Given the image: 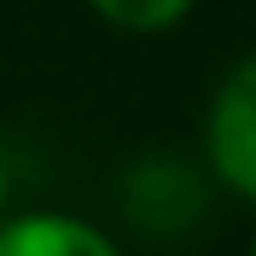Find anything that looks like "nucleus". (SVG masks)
Instances as JSON below:
<instances>
[{
    "label": "nucleus",
    "mask_w": 256,
    "mask_h": 256,
    "mask_svg": "<svg viewBox=\"0 0 256 256\" xmlns=\"http://www.w3.org/2000/svg\"><path fill=\"white\" fill-rule=\"evenodd\" d=\"M207 158L234 196L256 202V54L229 66L207 104Z\"/></svg>",
    "instance_id": "1"
},
{
    "label": "nucleus",
    "mask_w": 256,
    "mask_h": 256,
    "mask_svg": "<svg viewBox=\"0 0 256 256\" xmlns=\"http://www.w3.org/2000/svg\"><path fill=\"white\" fill-rule=\"evenodd\" d=\"M0 256H120V246L71 212H22L0 224Z\"/></svg>",
    "instance_id": "2"
},
{
    "label": "nucleus",
    "mask_w": 256,
    "mask_h": 256,
    "mask_svg": "<svg viewBox=\"0 0 256 256\" xmlns=\"http://www.w3.org/2000/svg\"><path fill=\"white\" fill-rule=\"evenodd\" d=\"M88 6L126 33H158V28H174L196 0H88Z\"/></svg>",
    "instance_id": "3"
},
{
    "label": "nucleus",
    "mask_w": 256,
    "mask_h": 256,
    "mask_svg": "<svg viewBox=\"0 0 256 256\" xmlns=\"http://www.w3.org/2000/svg\"><path fill=\"white\" fill-rule=\"evenodd\" d=\"M6 196H11V169H6V153H0V212H6Z\"/></svg>",
    "instance_id": "4"
},
{
    "label": "nucleus",
    "mask_w": 256,
    "mask_h": 256,
    "mask_svg": "<svg viewBox=\"0 0 256 256\" xmlns=\"http://www.w3.org/2000/svg\"><path fill=\"white\" fill-rule=\"evenodd\" d=\"M251 256H256V246H251Z\"/></svg>",
    "instance_id": "5"
}]
</instances>
